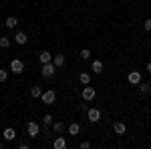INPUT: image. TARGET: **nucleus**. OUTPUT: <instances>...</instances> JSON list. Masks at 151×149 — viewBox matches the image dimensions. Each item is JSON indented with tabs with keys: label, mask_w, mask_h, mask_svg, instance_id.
<instances>
[{
	"label": "nucleus",
	"mask_w": 151,
	"mask_h": 149,
	"mask_svg": "<svg viewBox=\"0 0 151 149\" xmlns=\"http://www.w3.org/2000/svg\"><path fill=\"white\" fill-rule=\"evenodd\" d=\"M10 71L14 73V75H20L24 71V63L20 60V58H12L10 60Z\"/></svg>",
	"instance_id": "obj_3"
},
{
	"label": "nucleus",
	"mask_w": 151,
	"mask_h": 149,
	"mask_svg": "<svg viewBox=\"0 0 151 149\" xmlns=\"http://www.w3.org/2000/svg\"><path fill=\"white\" fill-rule=\"evenodd\" d=\"M52 63H55L57 69L65 67V55H52Z\"/></svg>",
	"instance_id": "obj_10"
},
{
	"label": "nucleus",
	"mask_w": 151,
	"mask_h": 149,
	"mask_svg": "<svg viewBox=\"0 0 151 149\" xmlns=\"http://www.w3.org/2000/svg\"><path fill=\"white\" fill-rule=\"evenodd\" d=\"M14 40H16V45H24L26 40H28V36H26V32H16V36H14Z\"/></svg>",
	"instance_id": "obj_14"
},
{
	"label": "nucleus",
	"mask_w": 151,
	"mask_h": 149,
	"mask_svg": "<svg viewBox=\"0 0 151 149\" xmlns=\"http://www.w3.org/2000/svg\"><path fill=\"white\" fill-rule=\"evenodd\" d=\"M91 69H93V73H97V75L103 73V60H99V58L93 60V63H91Z\"/></svg>",
	"instance_id": "obj_12"
},
{
	"label": "nucleus",
	"mask_w": 151,
	"mask_h": 149,
	"mask_svg": "<svg viewBox=\"0 0 151 149\" xmlns=\"http://www.w3.org/2000/svg\"><path fill=\"white\" fill-rule=\"evenodd\" d=\"M18 147H20V149H28V147H30V145H28L26 141H22V143H18Z\"/></svg>",
	"instance_id": "obj_27"
},
{
	"label": "nucleus",
	"mask_w": 151,
	"mask_h": 149,
	"mask_svg": "<svg viewBox=\"0 0 151 149\" xmlns=\"http://www.w3.org/2000/svg\"><path fill=\"white\" fill-rule=\"evenodd\" d=\"M10 46V38L8 36H0V48H8Z\"/></svg>",
	"instance_id": "obj_22"
},
{
	"label": "nucleus",
	"mask_w": 151,
	"mask_h": 149,
	"mask_svg": "<svg viewBox=\"0 0 151 149\" xmlns=\"http://www.w3.org/2000/svg\"><path fill=\"white\" fill-rule=\"evenodd\" d=\"M87 119L91 123H99L101 121V111L99 109H87Z\"/></svg>",
	"instance_id": "obj_5"
},
{
	"label": "nucleus",
	"mask_w": 151,
	"mask_h": 149,
	"mask_svg": "<svg viewBox=\"0 0 151 149\" xmlns=\"http://www.w3.org/2000/svg\"><path fill=\"white\" fill-rule=\"evenodd\" d=\"M38 60H40V65H45V63H50V60H52V55H50L48 50H42V53L38 55Z\"/></svg>",
	"instance_id": "obj_9"
},
{
	"label": "nucleus",
	"mask_w": 151,
	"mask_h": 149,
	"mask_svg": "<svg viewBox=\"0 0 151 149\" xmlns=\"http://www.w3.org/2000/svg\"><path fill=\"white\" fill-rule=\"evenodd\" d=\"M139 91L143 93V95H145V93H149L151 91V83H143V81H141V83H139Z\"/></svg>",
	"instance_id": "obj_21"
},
{
	"label": "nucleus",
	"mask_w": 151,
	"mask_h": 149,
	"mask_svg": "<svg viewBox=\"0 0 151 149\" xmlns=\"http://www.w3.org/2000/svg\"><path fill=\"white\" fill-rule=\"evenodd\" d=\"M26 133H28L30 137H36V135L40 133V125H38V123H35V121L26 123Z\"/></svg>",
	"instance_id": "obj_6"
},
{
	"label": "nucleus",
	"mask_w": 151,
	"mask_h": 149,
	"mask_svg": "<svg viewBox=\"0 0 151 149\" xmlns=\"http://www.w3.org/2000/svg\"><path fill=\"white\" fill-rule=\"evenodd\" d=\"M55 73H57V67H55V63H52V60L42 65V77H45V79H50V77H55Z\"/></svg>",
	"instance_id": "obj_2"
},
{
	"label": "nucleus",
	"mask_w": 151,
	"mask_h": 149,
	"mask_svg": "<svg viewBox=\"0 0 151 149\" xmlns=\"http://www.w3.org/2000/svg\"><path fill=\"white\" fill-rule=\"evenodd\" d=\"M4 139H6V141H14V139H16V131H14L12 127L4 129Z\"/></svg>",
	"instance_id": "obj_13"
},
{
	"label": "nucleus",
	"mask_w": 151,
	"mask_h": 149,
	"mask_svg": "<svg viewBox=\"0 0 151 149\" xmlns=\"http://www.w3.org/2000/svg\"><path fill=\"white\" fill-rule=\"evenodd\" d=\"M89 147H91V143H89V141H83V143H81V149H89Z\"/></svg>",
	"instance_id": "obj_26"
},
{
	"label": "nucleus",
	"mask_w": 151,
	"mask_h": 149,
	"mask_svg": "<svg viewBox=\"0 0 151 149\" xmlns=\"http://www.w3.org/2000/svg\"><path fill=\"white\" fill-rule=\"evenodd\" d=\"M127 81L131 83V85H139L141 83V73L139 71H131V73L127 75Z\"/></svg>",
	"instance_id": "obj_7"
},
{
	"label": "nucleus",
	"mask_w": 151,
	"mask_h": 149,
	"mask_svg": "<svg viewBox=\"0 0 151 149\" xmlns=\"http://www.w3.org/2000/svg\"><path fill=\"white\" fill-rule=\"evenodd\" d=\"M79 81H81V85H89L91 83V75L89 73H81L79 75Z\"/></svg>",
	"instance_id": "obj_18"
},
{
	"label": "nucleus",
	"mask_w": 151,
	"mask_h": 149,
	"mask_svg": "<svg viewBox=\"0 0 151 149\" xmlns=\"http://www.w3.org/2000/svg\"><path fill=\"white\" fill-rule=\"evenodd\" d=\"M4 24H6V28H16L18 20H16V16H8V18L4 20Z\"/></svg>",
	"instance_id": "obj_16"
},
{
	"label": "nucleus",
	"mask_w": 151,
	"mask_h": 149,
	"mask_svg": "<svg viewBox=\"0 0 151 149\" xmlns=\"http://www.w3.org/2000/svg\"><path fill=\"white\" fill-rule=\"evenodd\" d=\"M81 133V125L79 123H70L69 125V135H79Z\"/></svg>",
	"instance_id": "obj_15"
},
{
	"label": "nucleus",
	"mask_w": 151,
	"mask_h": 149,
	"mask_svg": "<svg viewBox=\"0 0 151 149\" xmlns=\"http://www.w3.org/2000/svg\"><path fill=\"white\" fill-rule=\"evenodd\" d=\"M52 147L55 149H65L67 147V139L65 137H57L55 141H52Z\"/></svg>",
	"instance_id": "obj_11"
},
{
	"label": "nucleus",
	"mask_w": 151,
	"mask_h": 149,
	"mask_svg": "<svg viewBox=\"0 0 151 149\" xmlns=\"http://www.w3.org/2000/svg\"><path fill=\"white\" fill-rule=\"evenodd\" d=\"M40 101L45 105H55V101H57V93L55 91H42V95H40Z\"/></svg>",
	"instance_id": "obj_1"
},
{
	"label": "nucleus",
	"mask_w": 151,
	"mask_h": 149,
	"mask_svg": "<svg viewBox=\"0 0 151 149\" xmlns=\"http://www.w3.org/2000/svg\"><path fill=\"white\" fill-rule=\"evenodd\" d=\"M0 149H2V143H0Z\"/></svg>",
	"instance_id": "obj_29"
},
{
	"label": "nucleus",
	"mask_w": 151,
	"mask_h": 149,
	"mask_svg": "<svg viewBox=\"0 0 151 149\" xmlns=\"http://www.w3.org/2000/svg\"><path fill=\"white\" fill-rule=\"evenodd\" d=\"M63 129H65V123H60V121H52V131H55L57 135L63 133Z\"/></svg>",
	"instance_id": "obj_17"
},
{
	"label": "nucleus",
	"mask_w": 151,
	"mask_h": 149,
	"mask_svg": "<svg viewBox=\"0 0 151 149\" xmlns=\"http://www.w3.org/2000/svg\"><path fill=\"white\" fill-rule=\"evenodd\" d=\"M52 121H55V117H52L50 113H47L45 117H42V125H47V127H50V125H52Z\"/></svg>",
	"instance_id": "obj_19"
},
{
	"label": "nucleus",
	"mask_w": 151,
	"mask_h": 149,
	"mask_svg": "<svg viewBox=\"0 0 151 149\" xmlns=\"http://www.w3.org/2000/svg\"><path fill=\"white\" fill-rule=\"evenodd\" d=\"M113 131H115L117 135H123V133L127 131V127H125V123H121V121H117V123H113Z\"/></svg>",
	"instance_id": "obj_8"
},
{
	"label": "nucleus",
	"mask_w": 151,
	"mask_h": 149,
	"mask_svg": "<svg viewBox=\"0 0 151 149\" xmlns=\"http://www.w3.org/2000/svg\"><path fill=\"white\" fill-rule=\"evenodd\" d=\"M81 58H85V60L91 58V50H89V48H83V50H81Z\"/></svg>",
	"instance_id": "obj_24"
},
{
	"label": "nucleus",
	"mask_w": 151,
	"mask_h": 149,
	"mask_svg": "<svg viewBox=\"0 0 151 149\" xmlns=\"http://www.w3.org/2000/svg\"><path fill=\"white\" fill-rule=\"evenodd\" d=\"M95 95H97V91H95L93 87L85 85V89H83V93H81V97H83V99H85V101H93V99H95Z\"/></svg>",
	"instance_id": "obj_4"
},
{
	"label": "nucleus",
	"mask_w": 151,
	"mask_h": 149,
	"mask_svg": "<svg viewBox=\"0 0 151 149\" xmlns=\"http://www.w3.org/2000/svg\"><path fill=\"white\" fill-rule=\"evenodd\" d=\"M6 79H8V71H6V69H0V83H4Z\"/></svg>",
	"instance_id": "obj_23"
},
{
	"label": "nucleus",
	"mask_w": 151,
	"mask_h": 149,
	"mask_svg": "<svg viewBox=\"0 0 151 149\" xmlns=\"http://www.w3.org/2000/svg\"><path fill=\"white\" fill-rule=\"evenodd\" d=\"M143 28H145L147 32H151V18H147V20L143 22Z\"/></svg>",
	"instance_id": "obj_25"
},
{
	"label": "nucleus",
	"mask_w": 151,
	"mask_h": 149,
	"mask_svg": "<svg viewBox=\"0 0 151 149\" xmlns=\"http://www.w3.org/2000/svg\"><path fill=\"white\" fill-rule=\"evenodd\" d=\"M30 95H32V99H40L42 89H40V87H32V89H30Z\"/></svg>",
	"instance_id": "obj_20"
},
{
	"label": "nucleus",
	"mask_w": 151,
	"mask_h": 149,
	"mask_svg": "<svg viewBox=\"0 0 151 149\" xmlns=\"http://www.w3.org/2000/svg\"><path fill=\"white\" fill-rule=\"evenodd\" d=\"M147 73L151 75V63H147Z\"/></svg>",
	"instance_id": "obj_28"
}]
</instances>
